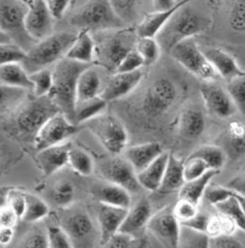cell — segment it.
<instances>
[{
    "mask_svg": "<svg viewBox=\"0 0 245 248\" xmlns=\"http://www.w3.org/2000/svg\"><path fill=\"white\" fill-rule=\"evenodd\" d=\"M189 3L180 6L155 35L162 50L169 53L180 42L202 34L211 27L209 16L189 7Z\"/></svg>",
    "mask_w": 245,
    "mask_h": 248,
    "instance_id": "1",
    "label": "cell"
},
{
    "mask_svg": "<svg viewBox=\"0 0 245 248\" xmlns=\"http://www.w3.org/2000/svg\"><path fill=\"white\" fill-rule=\"evenodd\" d=\"M90 64L68 59L59 60L53 71V86L48 96L60 112L75 123V106L77 82L80 74Z\"/></svg>",
    "mask_w": 245,
    "mask_h": 248,
    "instance_id": "2",
    "label": "cell"
},
{
    "mask_svg": "<svg viewBox=\"0 0 245 248\" xmlns=\"http://www.w3.org/2000/svg\"><path fill=\"white\" fill-rule=\"evenodd\" d=\"M99 35L94 38L95 57L97 63L111 74L116 69L126 54L135 50L138 34L136 28H116L99 31Z\"/></svg>",
    "mask_w": 245,
    "mask_h": 248,
    "instance_id": "3",
    "label": "cell"
},
{
    "mask_svg": "<svg viewBox=\"0 0 245 248\" xmlns=\"http://www.w3.org/2000/svg\"><path fill=\"white\" fill-rule=\"evenodd\" d=\"M76 36L77 33L72 31H61L35 42L26 52L24 59L21 62L22 65L28 74H32L43 68H49L52 64H56L66 56Z\"/></svg>",
    "mask_w": 245,
    "mask_h": 248,
    "instance_id": "4",
    "label": "cell"
},
{
    "mask_svg": "<svg viewBox=\"0 0 245 248\" xmlns=\"http://www.w3.org/2000/svg\"><path fill=\"white\" fill-rule=\"evenodd\" d=\"M70 23L80 30L94 33L124 26L113 11L109 0H88L72 16Z\"/></svg>",
    "mask_w": 245,
    "mask_h": 248,
    "instance_id": "5",
    "label": "cell"
},
{
    "mask_svg": "<svg viewBox=\"0 0 245 248\" xmlns=\"http://www.w3.org/2000/svg\"><path fill=\"white\" fill-rule=\"evenodd\" d=\"M26 12L27 5L18 0H0V30L25 52L36 42L26 31Z\"/></svg>",
    "mask_w": 245,
    "mask_h": 248,
    "instance_id": "6",
    "label": "cell"
},
{
    "mask_svg": "<svg viewBox=\"0 0 245 248\" xmlns=\"http://www.w3.org/2000/svg\"><path fill=\"white\" fill-rule=\"evenodd\" d=\"M60 112L58 107L48 96H34L28 99L19 108L16 116V125L20 133L27 138H33L44 123L53 115Z\"/></svg>",
    "mask_w": 245,
    "mask_h": 248,
    "instance_id": "7",
    "label": "cell"
},
{
    "mask_svg": "<svg viewBox=\"0 0 245 248\" xmlns=\"http://www.w3.org/2000/svg\"><path fill=\"white\" fill-rule=\"evenodd\" d=\"M169 54L175 61H177L198 79L202 81H215L218 78L195 37L186 38L174 46Z\"/></svg>",
    "mask_w": 245,
    "mask_h": 248,
    "instance_id": "8",
    "label": "cell"
},
{
    "mask_svg": "<svg viewBox=\"0 0 245 248\" xmlns=\"http://www.w3.org/2000/svg\"><path fill=\"white\" fill-rule=\"evenodd\" d=\"M88 128L113 155H119L126 148L128 135L122 122L113 115H99L88 121Z\"/></svg>",
    "mask_w": 245,
    "mask_h": 248,
    "instance_id": "9",
    "label": "cell"
},
{
    "mask_svg": "<svg viewBox=\"0 0 245 248\" xmlns=\"http://www.w3.org/2000/svg\"><path fill=\"white\" fill-rule=\"evenodd\" d=\"M77 133V124L68 119L62 112L53 115L44 123L33 138L36 151L54 145L64 143Z\"/></svg>",
    "mask_w": 245,
    "mask_h": 248,
    "instance_id": "10",
    "label": "cell"
},
{
    "mask_svg": "<svg viewBox=\"0 0 245 248\" xmlns=\"http://www.w3.org/2000/svg\"><path fill=\"white\" fill-rule=\"evenodd\" d=\"M177 98V89L175 84L162 78L153 82L146 89L143 98V110L151 117L167 113Z\"/></svg>",
    "mask_w": 245,
    "mask_h": 248,
    "instance_id": "11",
    "label": "cell"
},
{
    "mask_svg": "<svg viewBox=\"0 0 245 248\" xmlns=\"http://www.w3.org/2000/svg\"><path fill=\"white\" fill-rule=\"evenodd\" d=\"M146 229L164 246L179 247L180 223L173 214L172 206H167L151 215Z\"/></svg>",
    "mask_w": 245,
    "mask_h": 248,
    "instance_id": "12",
    "label": "cell"
},
{
    "mask_svg": "<svg viewBox=\"0 0 245 248\" xmlns=\"http://www.w3.org/2000/svg\"><path fill=\"white\" fill-rule=\"evenodd\" d=\"M99 172L107 182L120 185L131 193L139 192L142 188L138 182L136 170L124 157L115 156L104 161L99 167Z\"/></svg>",
    "mask_w": 245,
    "mask_h": 248,
    "instance_id": "13",
    "label": "cell"
},
{
    "mask_svg": "<svg viewBox=\"0 0 245 248\" xmlns=\"http://www.w3.org/2000/svg\"><path fill=\"white\" fill-rule=\"evenodd\" d=\"M200 92L206 110L210 114L226 119L237 112L226 88L221 87L215 81H203L200 86Z\"/></svg>",
    "mask_w": 245,
    "mask_h": 248,
    "instance_id": "14",
    "label": "cell"
},
{
    "mask_svg": "<svg viewBox=\"0 0 245 248\" xmlns=\"http://www.w3.org/2000/svg\"><path fill=\"white\" fill-rule=\"evenodd\" d=\"M53 20L45 0H33L27 6L25 28L34 41H41L53 33Z\"/></svg>",
    "mask_w": 245,
    "mask_h": 248,
    "instance_id": "15",
    "label": "cell"
},
{
    "mask_svg": "<svg viewBox=\"0 0 245 248\" xmlns=\"http://www.w3.org/2000/svg\"><path fill=\"white\" fill-rule=\"evenodd\" d=\"M142 69L129 73H114L101 92V97L107 103L126 96L134 91L143 79Z\"/></svg>",
    "mask_w": 245,
    "mask_h": 248,
    "instance_id": "16",
    "label": "cell"
},
{
    "mask_svg": "<svg viewBox=\"0 0 245 248\" xmlns=\"http://www.w3.org/2000/svg\"><path fill=\"white\" fill-rule=\"evenodd\" d=\"M71 147L70 143H61L37 151L36 162L45 177L52 176L67 165Z\"/></svg>",
    "mask_w": 245,
    "mask_h": 248,
    "instance_id": "17",
    "label": "cell"
},
{
    "mask_svg": "<svg viewBox=\"0 0 245 248\" xmlns=\"http://www.w3.org/2000/svg\"><path fill=\"white\" fill-rule=\"evenodd\" d=\"M127 213V209L99 203L97 221L99 227V244L105 246L108 240L118 232Z\"/></svg>",
    "mask_w": 245,
    "mask_h": 248,
    "instance_id": "18",
    "label": "cell"
},
{
    "mask_svg": "<svg viewBox=\"0 0 245 248\" xmlns=\"http://www.w3.org/2000/svg\"><path fill=\"white\" fill-rule=\"evenodd\" d=\"M204 55L216 72L217 76L227 82L236 77L245 76L244 69L237 60L226 51L218 48H207L203 50Z\"/></svg>",
    "mask_w": 245,
    "mask_h": 248,
    "instance_id": "19",
    "label": "cell"
},
{
    "mask_svg": "<svg viewBox=\"0 0 245 248\" xmlns=\"http://www.w3.org/2000/svg\"><path fill=\"white\" fill-rule=\"evenodd\" d=\"M151 215L152 209L150 202L146 198H142L134 206L127 209L126 216L119 231L137 237L141 231L146 228Z\"/></svg>",
    "mask_w": 245,
    "mask_h": 248,
    "instance_id": "20",
    "label": "cell"
},
{
    "mask_svg": "<svg viewBox=\"0 0 245 248\" xmlns=\"http://www.w3.org/2000/svg\"><path fill=\"white\" fill-rule=\"evenodd\" d=\"M65 232L71 237L73 244L76 242L82 243L92 237L94 228L92 219L87 212L77 210L68 214L61 223Z\"/></svg>",
    "mask_w": 245,
    "mask_h": 248,
    "instance_id": "21",
    "label": "cell"
},
{
    "mask_svg": "<svg viewBox=\"0 0 245 248\" xmlns=\"http://www.w3.org/2000/svg\"><path fill=\"white\" fill-rule=\"evenodd\" d=\"M164 152V148L158 142H147L140 145L128 147L123 150L124 158L131 164L136 170H140L146 168L151 162L157 158Z\"/></svg>",
    "mask_w": 245,
    "mask_h": 248,
    "instance_id": "22",
    "label": "cell"
},
{
    "mask_svg": "<svg viewBox=\"0 0 245 248\" xmlns=\"http://www.w3.org/2000/svg\"><path fill=\"white\" fill-rule=\"evenodd\" d=\"M193 1H195V0H178L177 3L172 6L171 9L154 11L153 13L147 14L140 22V24L136 27L138 36L155 37L158 31L163 28V26L169 21V19L180 6Z\"/></svg>",
    "mask_w": 245,
    "mask_h": 248,
    "instance_id": "23",
    "label": "cell"
},
{
    "mask_svg": "<svg viewBox=\"0 0 245 248\" xmlns=\"http://www.w3.org/2000/svg\"><path fill=\"white\" fill-rule=\"evenodd\" d=\"M91 192L101 204L125 209L132 206V193L120 185L107 182L95 185Z\"/></svg>",
    "mask_w": 245,
    "mask_h": 248,
    "instance_id": "24",
    "label": "cell"
},
{
    "mask_svg": "<svg viewBox=\"0 0 245 248\" xmlns=\"http://www.w3.org/2000/svg\"><path fill=\"white\" fill-rule=\"evenodd\" d=\"M169 153L163 152L150 165L137 173L138 182L142 188L148 191H157L162 184Z\"/></svg>",
    "mask_w": 245,
    "mask_h": 248,
    "instance_id": "25",
    "label": "cell"
},
{
    "mask_svg": "<svg viewBox=\"0 0 245 248\" xmlns=\"http://www.w3.org/2000/svg\"><path fill=\"white\" fill-rule=\"evenodd\" d=\"M205 124V116L201 110L186 108L179 115L178 131L184 139L195 140L203 134Z\"/></svg>",
    "mask_w": 245,
    "mask_h": 248,
    "instance_id": "26",
    "label": "cell"
},
{
    "mask_svg": "<svg viewBox=\"0 0 245 248\" xmlns=\"http://www.w3.org/2000/svg\"><path fill=\"white\" fill-rule=\"evenodd\" d=\"M102 78L92 66L86 67L80 74L77 82L76 102L86 100L101 95Z\"/></svg>",
    "mask_w": 245,
    "mask_h": 248,
    "instance_id": "27",
    "label": "cell"
},
{
    "mask_svg": "<svg viewBox=\"0 0 245 248\" xmlns=\"http://www.w3.org/2000/svg\"><path fill=\"white\" fill-rule=\"evenodd\" d=\"M65 57L90 64L95 57V43L92 34L87 30H80Z\"/></svg>",
    "mask_w": 245,
    "mask_h": 248,
    "instance_id": "28",
    "label": "cell"
},
{
    "mask_svg": "<svg viewBox=\"0 0 245 248\" xmlns=\"http://www.w3.org/2000/svg\"><path fill=\"white\" fill-rule=\"evenodd\" d=\"M0 84L7 87L26 91L32 90V82L21 62H14L0 66Z\"/></svg>",
    "mask_w": 245,
    "mask_h": 248,
    "instance_id": "29",
    "label": "cell"
},
{
    "mask_svg": "<svg viewBox=\"0 0 245 248\" xmlns=\"http://www.w3.org/2000/svg\"><path fill=\"white\" fill-rule=\"evenodd\" d=\"M184 182L183 160L178 158L173 153H169L163 181L157 191L162 193H169L173 192L174 190H179Z\"/></svg>",
    "mask_w": 245,
    "mask_h": 248,
    "instance_id": "30",
    "label": "cell"
},
{
    "mask_svg": "<svg viewBox=\"0 0 245 248\" xmlns=\"http://www.w3.org/2000/svg\"><path fill=\"white\" fill-rule=\"evenodd\" d=\"M218 170H209L201 177L196 178L194 180L185 181L179 188L178 197L179 199H185L193 203L199 205L201 199L204 196L205 189L207 188L213 177L216 175Z\"/></svg>",
    "mask_w": 245,
    "mask_h": 248,
    "instance_id": "31",
    "label": "cell"
},
{
    "mask_svg": "<svg viewBox=\"0 0 245 248\" xmlns=\"http://www.w3.org/2000/svg\"><path fill=\"white\" fill-rule=\"evenodd\" d=\"M108 103L104 100L101 95L93 98L76 102L75 106V123L80 124L88 122L97 116L102 115Z\"/></svg>",
    "mask_w": 245,
    "mask_h": 248,
    "instance_id": "32",
    "label": "cell"
},
{
    "mask_svg": "<svg viewBox=\"0 0 245 248\" xmlns=\"http://www.w3.org/2000/svg\"><path fill=\"white\" fill-rule=\"evenodd\" d=\"M215 207L218 212L223 213L235 221L238 229H245V213H244V196L237 195L228 198L227 200L216 204Z\"/></svg>",
    "mask_w": 245,
    "mask_h": 248,
    "instance_id": "33",
    "label": "cell"
},
{
    "mask_svg": "<svg viewBox=\"0 0 245 248\" xmlns=\"http://www.w3.org/2000/svg\"><path fill=\"white\" fill-rule=\"evenodd\" d=\"M25 195V210L22 216V220L28 222V223H33L37 222L45 217L49 215L50 209L47 203L44 200H42L40 197H37L33 193L24 192Z\"/></svg>",
    "mask_w": 245,
    "mask_h": 248,
    "instance_id": "34",
    "label": "cell"
},
{
    "mask_svg": "<svg viewBox=\"0 0 245 248\" xmlns=\"http://www.w3.org/2000/svg\"><path fill=\"white\" fill-rule=\"evenodd\" d=\"M67 165L81 176H90L93 173L94 162L90 155L80 148L71 147L68 152V162Z\"/></svg>",
    "mask_w": 245,
    "mask_h": 248,
    "instance_id": "35",
    "label": "cell"
},
{
    "mask_svg": "<svg viewBox=\"0 0 245 248\" xmlns=\"http://www.w3.org/2000/svg\"><path fill=\"white\" fill-rule=\"evenodd\" d=\"M135 49L143 58L145 66H150L154 64L159 59L160 52H162V49H160L155 37L149 36L138 37Z\"/></svg>",
    "mask_w": 245,
    "mask_h": 248,
    "instance_id": "36",
    "label": "cell"
},
{
    "mask_svg": "<svg viewBox=\"0 0 245 248\" xmlns=\"http://www.w3.org/2000/svg\"><path fill=\"white\" fill-rule=\"evenodd\" d=\"M238 229L235 221L223 213L214 214L208 216L207 227H206V234L209 237L217 236L221 234L226 235H234L235 231Z\"/></svg>",
    "mask_w": 245,
    "mask_h": 248,
    "instance_id": "37",
    "label": "cell"
},
{
    "mask_svg": "<svg viewBox=\"0 0 245 248\" xmlns=\"http://www.w3.org/2000/svg\"><path fill=\"white\" fill-rule=\"evenodd\" d=\"M193 153L203 158L210 170H219L227 162V155L225 151L217 146L205 145Z\"/></svg>",
    "mask_w": 245,
    "mask_h": 248,
    "instance_id": "38",
    "label": "cell"
},
{
    "mask_svg": "<svg viewBox=\"0 0 245 248\" xmlns=\"http://www.w3.org/2000/svg\"><path fill=\"white\" fill-rule=\"evenodd\" d=\"M30 75L33 95L41 97L48 95L53 86V73L49 68H43Z\"/></svg>",
    "mask_w": 245,
    "mask_h": 248,
    "instance_id": "39",
    "label": "cell"
},
{
    "mask_svg": "<svg viewBox=\"0 0 245 248\" xmlns=\"http://www.w3.org/2000/svg\"><path fill=\"white\" fill-rule=\"evenodd\" d=\"M228 94L231 97L237 111L242 115L245 114V76L236 77L228 81L226 88Z\"/></svg>",
    "mask_w": 245,
    "mask_h": 248,
    "instance_id": "40",
    "label": "cell"
},
{
    "mask_svg": "<svg viewBox=\"0 0 245 248\" xmlns=\"http://www.w3.org/2000/svg\"><path fill=\"white\" fill-rule=\"evenodd\" d=\"M52 200L54 203L61 208L71 206L75 198V186L71 181L62 180L59 181L52 190Z\"/></svg>",
    "mask_w": 245,
    "mask_h": 248,
    "instance_id": "41",
    "label": "cell"
},
{
    "mask_svg": "<svg viewBox=\"0 0 245 248\" xmlns=\"http://www.w3.org/2000/svg\"><path fill=\"white\" fill-rule=\"evenodd\" d=\"M208 240L206 232L180 226L179 247H208Z\"/></svg>",
    "mask_w": 245,
    "mask_h": 248,
    "instance_id": "42",
    "label": "cell"
},
{
    "mask_svg": "<svg viewBox=\"0 0 245 248\" xmlns=\"http://www.w3.org/2000/svg\"><path fill=\"white\" fill-rule=\"evenodd\" d=\"M209 170L205 160L194 153H191L185 160H183V175H184L185 181L201 177Z\"/></svg>",
    "mask_w": 245,
    "mask_h": 248,
    "instance_id": "43",
    "label": "cell"
},
{
    "mask_svg": "<svg viewBox=\"0 0 245 248\" xmlns=\"http://www.w3.org/2000/svg\"><path fill=\"white\" fill-rule=\"evenodd\" d=\"M48 247L72 248L74 247L71 237L61 226H50L47 230Z\"/></svg>",
    "mask_w": 245,
    "mask_h": 248,
    "instance_id": "44",
    "label": "cell"
},
{
    "mask_svg": "<svg viewBox=\"0 0 245 248\" xmlns=\"http://www.w3.org/2000/svg\"><path fill=\"white\" fill-rule=\"evenodd\" d=\"M109 2L119 19L126 23L135 18L139 0H109Z\"/></svg>",
    "mask_w": 245,
    "mask_h": 248,
    "instance_id": "45",
    "label": "cell"
},
{
    "mask_svg": "<svg viewBox=\"0 0 245 248\" xmlns=\"http://www.w3.org/2000/svg\"><path fill=\"white\" fill-rule=\"evenodd\" d=\"M25 54L26 52L16 44H0V66L14 62H22Z\"/></svg>",
    "mask_w": 245,
    "mask_h": 248,
    "instance_id": "46",
    "label": "cell"
},
{
    "mask_svg": "<svg viewBox=\"0 0 245 248\" xmlns=\"http://www.w3.org/2000/svg\"><path fill=\"white\" fill-rule=\"evenodd\" d=\"M229 23L236 32H243L245 29V1L236 0L229 13Z\"/></svg>",
    "mask_w": 245,
    "mask_h": 248,
    "instance_id": "47",
    "label": "cell"
},
{
    "mask_svg": "<svg viewBox=\"0 0 245 248\" xmlns=\"http://www.w3.org/2000/svg\"><path fill=\"white\" fill-rule=\"evenodd\" d=\"M174 216L180 222L185 221L195 216L199 212L198 205L185 199H179L174 206H172Z\"/></svg>",
    "mask_w": 245,
    "mask_h": 248,
    "instance_id": "48",
    "label": "cell"
},
{
    "mask_svg": "<svg viewBox=\"0 0 245 248\" xmlns=\"http://www.w3.org/2000/svg\"><path fill=\"white\" fill-rule=\"evenodd\" d=\"M237 195H239V193H237L232 189L228 188L227 186L224 187V186H218V185H213V186L208 185L207 188L205 189L203 197H205V199L207 200L209 204L215 206L216 204L227 200L228 198L232 196H237Z\"/></svg>",
    "mask_w": 245,
    "mask_h": 248,
    "instance_id": "49",
    "label": "cell"
},
{
    "mask_svg": "<svg viewBox=\"0 0 245 248\" xmlns=\"http://www.w3.org/2000/svg\"><path fill=\"white\" fill-rule=\"evenodd\" d=\"M144 66V60L137 50H133L126 54V56L121 60L115 73H129L141 69Z\"/></svg>",
    "mask_w": 245,
    "mask_h": 248,
    "instance_id": "50",
    "label": "cell"
},
{
    "mask_svg": "<svg viewBox=\"0 0 245 248\" xmlns=\"http://www.w3.org/2000/svg\"><path fill=\"white\" fill-rule=\"evenodd\" d=\"M209 248H243L244 244L234 237V235L221 234L217 236L209 237Z\"/></svg>",
    "mask_w": 245,
    "mask_h": 248,
    "instance_id": "51",
    "label": "cell"
},
{
    "mask_svg": "<svg viewBox=\"0 0 245 248\" xmlns=\"http://www.w3.org/2000/svg\"><path fill=\"white\" fill-rule=\"evenodd\" d=\"M5 204L9 205L13 210L17 213L19 218L21 219L23 213L25 210V195L17 189H9L6 195Z\"/></svg>",
    "mask_w": 245,
    "mask_h": 248,
    "instance_id": "52",
    "label": "cell"
},
{
    "mask_svg": "<svg viewBox=\"0 0 245 248\" xmlns=\"http://www.w3.org/2000/svg\"><path fill=\"white\" fill-rule=\"evenodd\" d=\"M19 246L22 247H48V238L47 232H43L41 231H32L28 232L25 237L21 240Z\"/></svg>",
    "mask_w": 245,
    "mask_h": 248,
    "instance_id": "53",
    "label": "cell"
},
{
    "mask_svg": "<svg viewBox=\"0 0 245 248\" xmlns=\"http://www.w3.org/2000/svg\"><path fill=\"white\" fill-rule=\"evenodd\" d=\"M20 220L19 216L9 205L0 206V229L13 228L15 229Z\"/></svg>",
    "mask_w": 245,
    "mask_h": 248,
    "instance_id": "54",
    "label": "cell"
},
{
    "mask_svg": "<svg viewBox=\"0 0 245 248\" xmlns=\"http://www.w3.org/2000/svg\"><path fill=\"white\" fill-rule=\"evenodd\" d=\"M136 241V237L123 232H116L105 244L106 247H132Z\"/></svg>",
    "mask_w": 245,
    "mask_h": 248,
    "instance_id": "55",
    "label": "cell"
},
{
    "mask_svg": "<svg viewBox=\"0 0 245 248\" xmlns=\"http://www.w3.org/2000/svg\"><path fill=\"white\" fill-rule=\"evenodd\" d=\"M53 19H61L66 13L72 0H45Z\"/></svg>",
    "mask_w": 245,
    "mask_h": 248,
    "instance_id": "56",
    "label": "cell"
},
{
    "mask_svg": "<svg viewBox=\"0 0 245 248\" xmlns=\"http://www.w3.org/2000/svg\"><path fill=\"white\" fill-rule=\"evenodd\" d=\"M207 221H208V216L205 214H202L198 212L195 216L191 217V218L180 222V226L186 227L189 229H193L195 231L203 232H206V227H207Z\"/></svg>",
    "mask_w": 245,
    "mask_h": 248,
    "instance_id": "57",
    "label": "cell"
},
{
    "mask_svg": "<svg viewBox=\"0 0 245 248\" xmlns=\"http://www.w3.org/2000/svg\"><path fill=\"white\" fill-rule=\"evenodd\" d=\"M228 188L232 189L233 191L239 193V195L244 196V176L243 175H239L230 181V183L227 186Z\"/></svg>",
    "mask_w": 245,
    "mask_h": 248,
    "instance_id": "58",
    "label": "cell"
},
{
    "mask_svg": "<svg viewBox=\"0 0 245 248\" xmlns=\"http://www.w3.org/2000/svg\"><path fill=\"white\" fill-rule=\"evenodd\" d=\"M15 236V229L4 228L0 229V245L10 244Z\"/></svg>",
    "mask_w": 245,
    "mask_h": 248,
    "instance_id": "59",
    "label": "cell"
},
{
    "mask_svg": "<svg viewBox=\"0 0 245 248\" xmlns=\"http://www.w3.org/2000/svg\"><path fill=\"white\" fill-rule=\"evenodd\" d=\"M177 1L178 0H152V4L154 11H163L171 9Z\"/></svg>",
    "mask_w": 245,
    "mask_h": 248,
    "instance_id": "60",
    "label": "cell"
},
{
    "mask_svg": "<svg viewBox=\"0 0 245 248\" xmlns=\"http://www.w3.org/2000/svg\"><path fill=\"white\" fill-rule=\"evenodd\" d=\"M10 188H1L0 189V206H2L5 204L6 201V195L7 191H9Z\"/></svg>",
    "mask_w": 245,
    "mask_h": 248,
    "instance_id": "61",
    "label": "cell"
},
{
    "mask_svg": "<svg viewBox=\"0 0 245 248\" xmlns=\"http://www.w3.org/2000/svg\"><path fill=\"white\" fill-rule=\"evenodd\" d=\"M6 43H12L11 38L9 35H6L3 31L0 30V44H6Z\"/></svg>",
    "mask_w": 245,
    "mask_h": 248,
    "instance_id": "62",
    "label": "cell"
},
{
    "mask_svg": "<svg viewBox=\"0 0 245 248\" xmlns=\"http://www.w3.org/2000/svg\"><path fill=\"white\" fill-rule=\"evenodd\" d=\"M18 1H20V2H22L23 4H25V5H29V4H31L32 3V1L33 0H18Z\"/></svg>",
    "mask_w": 245,
    "mask_h": 248,
    "instance_id": "63",
    "label": "cell"
}]
</instances>
